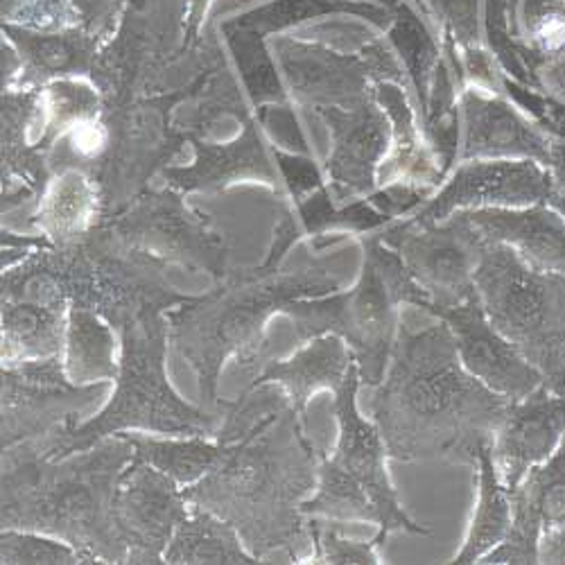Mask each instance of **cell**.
<instances>
[{"instance_id": "obj_24", "label": "cell", "mask_w": 565, "mask_h": 565, "mask_svg": "<svg viewBox=\"0 0 565 565\" xmlns=\"http://www.w3.org/2000/svg\"><path fill=\"white\" fill-rule=\"evenodd\" d=\"M198 159L188 168H166V179L179 193L193 191H222L233 181L256 179L274 183V170L265 157L263 140L249 120L245 134L228 146H204L193 138Z\"/></svg>"}, {"instance_id": "obj_27", "label": "cell", "mask_w": 565, "mask_h": 565, "mask_svg": "<svg viewBox=\"0 0 565 565\" xmlns=\"http://www.w3.org/2000/svg\"><path fill=\"white\" fill-rule=\"evenodd\" d=\"M8 34L14 39L21 53V90L51 79L90 73L93 64H96V34H32L14 28H8Z\"/></svg>"}, {"instance_id": "obj_35", "label": "cell", "mask_w": 565, "mask_h": 565, "mask_svg": "<svg viewBox=\"0 0 565 565\" xmlns=\"http://www.w3.org/2000/svg\"><path fill=\"white\" fill-rule=\"evenodd\" d=\"M521 34L541 62L565 53V0H525Z\"/></svg>"}, {"instance_id": "obj_29", "label": "cell", "mask_w": 565, "mask_h": 565, "mask_svg": "<svg viewBox=\"0 0 565 565\" xmlns=\"http://www.w3.org/2000/svg\"><path fill=\"white\" fill-rule=\"evenodd\" d=\"M111 323L86 308L68 310L66 358L68 379L77 385L116 381L120 362H116V342Z\"/></svg>"}, {"instance_id": "obj_28", "label": "cell", "mask_w": 565, "mask_h": 565, "mask_svg": "<svg viewBox=\"0 0 565 565\" xmlns=\"http://www.w3.org/2000/svg\"><path fill=\"white\" fill-rule=\"evenodd\" d=\"M166 563H204V565H254L265 563L252 554L238 530L213 511L193 507L185 521L177 527L166 556Z\"/></svg>"}, {"instance_id": "obj_21", "label": "cell", "mask_w": 565, "mask_h": 565, "mask_svg": "<svg viewBox=\"0 0 565 565\" xmlns=\"http://www.w3.org/2000/svg\"><path fill=\"white\" fill-rule=\"evenodd\" d=\"M565 435V396L545 385L513 401L493 439V457L500 478L511 491L523 482L530 468L554 455Z\"/></svg>"}, {"instance_id": "obj_2", "label": "cell", "mask_w": 565, "mask_h": 565, "mask_svg": "<svg viewBox=\"0 0 565 565\" xmlns=\"http://www.w3.org/2000/svg\"><path fill=\"white\" fill-rule=\"evenodd\" d=\"M511 403L461 364L444 321L418 333L401 326L387 379L373 396V423L396 461L476 466Z\"/></svg>"}, {"instance_id": "obj_32", "label": "cell", "mask_w": 565, "mask_h": 565, "mask_svg": "<svg viewBox=\"0 0 565 565\" xmlns=\"http://www.w3.org/2000/svg\"><path fill=\"white\" fill-rule=\"evenodd\" d=\"M303 513L323 515L338 523H375L379 525V511H375L366 491L331 459H321L317 493L303 502Z\"/></svg>"}, {"instance_id": "obj_5", "label": "cell", "mask_w": 565, "mask_h": 565, "mask_svg": "<svg viewBox=\"0 0 565 565\" xmlns=\"http://www.w3.org/2000/svg\"><path fill=\"white\" fill-rule=\"evenodd\" d=\"M30 258L64 303L93 310L118 333L191 299L172 290L166 260L131 247L107 224L68 247H36Z\"/></svg>"}, {"instance_id": "obj_23", "label": "cell", "mask_w": 565, "mask_h": 565, "mask_svg": "<svg viewBox=\"0 0 565 565\" xmlns=\"http://www.w3.org/2000/svg\"><path fill=\"white\" fill-rule=\"evenodd\" d=\"M351 362V349L342 338L321 335L286 362L271 358L263 362L252 375L249 385L276 383L288 394L290 403L306 414V405L317 392H338L342 387Z\"/></svg>"}, {"instance_id": "obj_39", "label": "cell", "mask_w": 565, "mask_h": 565, "mask_svg": "<svg viewBox=\"0 0 565 565\" xmlns=\"http://www.w3.org/2000/svg\"><path fill=\"white\" fill-rule=\"evenodd\" d=\"M276 159H278L280 170H282V174H286V179H288V183H290L297 200L306 191H312V188H317L321 183V179H319V174H317V170H315V166L310 161L286 157V154H280V152L276 154Z\"/></svg>"}, {"instance_id": "obj_41", "label": "cell", "mask_w": 565, "mask_h": 565, "mask_svg": "<svg viewBox=\"0 0 565 565\" xmlns=\"http://www.w3.org/2000/svg\"><path fill=\"white\" fill-rule=\"evenodd\" d=\"M539 563L565 565V527H545L539 543Z\"/></svg>"}, {"instance_id": "obj_30", "label": "cell", "mask_w": 565, "mask_h": 565, "mask_svg": "<svg viewBox=\"0 0 565 565\" xmlns=\"http://www.w3.org/2000/svg\"><path fill=\"white\" fill-rule=\"evenodd\" d=\"M118 435H122L134 446V459L154 466L163 476L172 478L181 489L206 478L226 457V446L217 437L152 439L127 433Z\"/></svg>"}, {"instance_id": "obj_17", "label": "cell", "mask_w": 565, "mask_h": 565, "mask_svg": "<svg viewBox=\"0 0 565 565\" xmlns=\"http://www.w3.org/2000/svg\"><path fill=\"white\" fill-rule=\"evenodd\" d=\"M461 138L457 161H536L547 168L552 131L532 122L504 96L463 88L459 96Z\"/></svg>"}, {"instance_id": "obj_26", "label": "cell", "mask_w": 565, "mask_h": 565, "mask_svg": "<svg viewBox=\"0 0 565 565\" xmlns=\"http://www.w3.org/2000/svg\"><path fill=\"white\" fill-rule=\"evenodd\" d=\"M68 306L0 299L3 364L55 358L66 349Z\"/></svg>"}, {"instance_id": "obj_25", "label": "cell", "mask_w": 565, "mask_h": 565, "mask_svg": "<svg viewBox=\"0 0 565 565\" xmlns=\"http://www.w3.org/2000/svg\"><path fill=\"white\" fill-rule=\"evenodd\" d=\"M103 222L100 188L88 172L68 168L45 185L34 224L53 247H68Z\"/></svg>"}, {"instance_id": "obj_13", "label": "cell", "mask_w": 565, "mask_h": 565, "mask_svg": "<svg viewBox=\"0 0 565 565\" xmlns=\"http://www.w3.org/2000/svg\"><path fill=\"white\" fill-rule=\"evenodd\" d=\"M360 385V369L358 362L353 360L342 387L335 392L333 409L340 423V439L331 461L347 470V473L366 491L375 511H379V534L373 539L375 547L385 545L387 536L398 530L426 536L430 534V530L420 527L412 521L390 482L385 468V459L390 455L381 437V430L375 428V423L364 420L358 412L355 396Z\"/></svg>"}, {"instance_id": "obj_16", "label": "cell", "mask_w": 565, "mask_h": 565, "mask_svg": "<svg viewBox=\"0 0 565 565\" xmlns=\"http://www.w3.org/2000/svg\"><path fill=\"white\" fill-rule=\"evenodd\" d=\"M333 138L331 157L326 161L328 179L338 202L369 195L379 183L381 166L394 146V125L375 98L351 109L317 111Z\"/></svg>"}, {"instance_id": "obj_4", "label": "cell", "mask_w": 565, "mask_h": 565, "mask_svg": "<svg viewBox=\"0 0 565 565\" xmlns=\"http://www.w3.org/2000/svg\"><path fill=\"white\" fill-rule=\"evenodd\" d=\"M340 278L331 267L315 265L297 271L260 265L256 269L226 271L217 288L191 297L166 312L170 344L193 366L200 396L220 407L217 381L228 358L254 375L271 358L265 323L297 299L333 295Z\"/></svg>"}, {"instance_id": "obj_14", "label": "cell", "mask_w": 565, "mask_h": 565, "mask_svg": "<svg viewBox=\"0 0 565 565\" xmlns=\"http://www.w3.org/2000/svg\"><path fill=\"white\" fill-rule=\"evenodd\" d=\"M188 500L183 489L154 466L131 459L125 468L114 502V523L127 547V563H166V550L185 521Z\"/></svg>"}, {"instance_id": "obj_19", "label": "cell", "mask_w": 565, "mask_h": 565, "mask_svg": "<svg viewBox=\"0 0 565 565\" xmlns=\"http://www.w3.org/2000/svg\"><path fill=\"white\" fill-rule=\"evenodd\" d=\"M511 525L504 541L480 563H539L545 527H565V435L550 459L530 468L523 482L509 491Z\"/></svg>"}, {"instance_id": "obj_38", "label": "cell", "mask_w": 565, "mask_h": 565, "mask_svg": "<svg viewBox=\"0 0 565 565\" xmlns=\"http://www.w3.org/2000/svg\"><path fill=\"white\" fill-rule=\"evenodd\" d=\"M534 84L543 96L565 105V53L543 60L534 68Z\"/></svg>"}, {"instance_id": "obj_18", "label": "cell", "mask_w": 565, "mask_h": 565, "mask_svg": "<svg viewBox=\"0 0 565 565\" xmlns=\"http://www.w3.org/2000/svg\"><path fill=\"white\" fill-rule=\"evenodd\" d=\"M428 312L450 328L461 364L495 394L521 401L543 385L541 371L495 331L478 292L459 306Z\"/></svg>"}, {"instance_id": "obj_3", "label": "cell", "mask_w": 565, "mask_h": 565, "mask_svg": "<svg viewBox=\"0 0 565 565\" xmlns=\"http://www.w3.org/2000/svg\"><path fill=\"white\" fill-rule=\"evenodd\" d=\"M134 446L111 435L66 457H49L43 437L3 450V530L62 539L90 563H127L114 502Z\"/></svg>"}, {"instance_id": "obj_8", "label": "cell", "mask_w": 565, "mask_h": 565, "mask_svg": "<svg viewBox=\"0 0 565 565\" xmlns=\"http://www.w3.org/2000/svg\"><path fill=\"white\" fill-rule=\"evenodd\" d=\"M398 299L390 290L381 269L364 254L362 274L355 288L342 295L297 299L286 306L301 342L338 335L351 349L360 379L369 387H379L392 360L398 335Z\"/></svg>"}, {"instance_id": "obj_37", "label": "cell", "mask_w": 565, "mask_h": 565, "mask_svg": "<svg viewBox=\"0 0 565 565\" xmlns=\"http://www.w3.org/2000/svg\"><path fill=\"white\" fill-rule=\"evenodd\" d=\"M426 3L461 49L480 45V0H426Z\"/></svg>"}, {"instance_id": "obj_33", "label": "cell", "mask_w": 565, "mask_h": 565, "mask_svg": "<svg viewBox=\"0 0 565 565\" xmlns=\"http://www.w3.org/2000/svg\"><path fill=\"white\" fill-rule=\"evenodd\" d=\"M41 107L45 109V134L39 140V148L43 152H49L62 131L98 118L105 105L100 93L93 88L77 82L57 79L45 88V98H41Z\"/></svg>"}, {"instance_id": "obj_31", "label": "cell", "mask_w": 565, "mask_h": 565, "mask_svg": "<svg viewBox=\"0 0 565 565\" xmlns=\"http://www.w3.org/2000/svg\"><path fill=\"white\" fill-rule=\"evenodd\" d=\"M478 468H480L478 511L461 552L450 561L457 565L480 563L484 554H489L493 547H498L504 541L511 525V495L500 478V470L493 457V446H484L480 450Z\"/></svg>"}, {"instance_id": "obj_10", "label": "cell", "mask_w": 565, "mask_h": 565, "mask_svg": "<svg viewBox=\"0 0 565 565\" xmlns=\"http://www.w3.org/2000/svg\"><path fill=\"white\" fill-rule=\"evenodd\" d=\"M379 238L398 252L418 288L426 292L428 303L423 310L452 308L478 292L476 271L489 241L463 211L430 226L398 222Z\"/></svg>"}, {"instance_id": "obj_15", "label": "cell", "mask_w": 565, "mask_h": 565, "mask_svg": "<svg viewBox=\"0 0 565 565\" xmlns=\"http://www.w3.org/2000/svg\"><path fill=\"white\" fill-rule=\"evenodd\" d=\"M550 202L552 181L536 161H463L407 224H439L463 209H530Z\"/></svg>"}, {"instance_id": "obj_34", "label": "cell", "mask_w": 565, "mask_h": 565, "mask_svg": "<svg viewBox=\"0 0 565 565\" xmlns=\"http://www.w3.org/2000/svg\"><path fill=\"white\" fill-rule=\"evenodd\" d=\"M0 563L3 565H84L90 563L71 543L25 530H3L0 534Z\"/></svg>"}, {"instance_id": "obj_9", "label": "cell", "mask_w": 565, "mask_h": 565, "mask_svg": "<svg viewBox=\"0 0 565 565\" xmlns=\"http://www.w3.org/2000/svg\"><path fill=\"white\" fill-rule=\"evenodd\" d=\"M157 100H136L122 107H103L107 143L100 159L88 172L96 179L103 198V222L125 211L143 191L146 181L166 166L185 134L170 127L172 105L188 98V90ZM100 222V224H103Z\"/></svg>"}, {"instance_id": "obj_40", "label": "cell", "mask_w": 565, "mask_h": 565, "mask_svg": "<svg viewBox=\"0 0 565 565\" xmlns=\"http://www.w3.org/2000/svg\"><path fill=\"white\" fill-rule=\"evenodd\" d=\"M547 174H550V181H552V202H550V206L565 213V138L563 136H552Z\"/></svg>"}, {"instance_id": "obj_20", "label": "cell", "mask_w": 565, "mask_h": 565, "mask_svg": "<svg viewBox=\"0 0 565 565\" xmlns=\"http://www.w3.org/2000/svg\"><path fill=\"white\" fill-rule=\"evenodd\" d=\"M278 60L292 96L315 111L351 109L373 98L375 79L362 49L358 55H342L323 45L280 41Z\"/></svg>"}, {"instance_id": "obj_7", "label": "cell", "mask_w": 565, "mask_h": 565, "mask_svg": "<svg viewBox=\"0 0 565 565\" xmlns=\"http://www.w3.org/2000/svg\"><path fill=\"white\" fill-rule=\"evenodd\" d=\"M476 288L495 331L565 396V276L532 267L504 243L489 241Z\"/></svg>"}, {"instance_id": "obj_36", "label": "cell", "mask_w": 565, "mask_h": 565, "mask_svg": "<svg viewBox=\"0 0 565 565\" xmlns=\"http://www.w3.org/2000/svg\"><path fill=\"white\" fill-rule=\"evenodd\" d=\"M308 534L315 543V563H331V565H375L381 563L375 554L373 541L360 543L342 536L335 527H326L323 523L310 521Z\"/></svg>"}, {"instance_id": "obj_1", "label": "cell", "mask_w": 565, "mask_h": 565, "mask_svg": "<svg viewBox=\"0 0 565 565\" xmlns=\"http://www.w3.org/2000/svg\"><path fill=\"white\" fill-rule=\"evenodd\" d=\"M220 407L224 418L215 437L226 446V457L185 487L183 498L228 521L260 561L274 550L295 558V543L308 532L301 507L323 459L306 435L303 412L276 383L249 385L233 403L220 401Z\"/></svg>"}, {"instance_id": "obj_11", "label": "cell", "mask_w": 565, "mask_h": 565, "mask_svg": "<svg viewBox=\"0 0 565 565\" xmlns=\"http://www.w3.org/2000/svg\"><path fill=\"white\" fill-rule=\"evenodd\" d=\"M3 428L0 448L39 439L60 430L107 392V381L77 385L60 355L3 364Z\"/></svg>"}, {"instance_id": "obj_6", "label": "cell", "mask_w": 565, "mask_h": 565, "mask_svg": "<svg viewBox=\"0 0 565 565\" xmlns=\"http://www.w3.org/2000/svg\"><path fill=\"white\" fill-rule=\"evenodd\" d=\"M120 371L109 405L86 423L71 418L55 433L51 457L90 448L105 437L143 430L168 437H215L220 423L181 401L168 383L166 351L170 342L166 315H150L120 333Z\"/></svg>"}, {"instance_id": "obj_22", "label": "cell", "mask_w": 565, "mask_h": 565, "mask_svg": "<svg viewBox=\"0 0 565 565\" xmlns=\"http://www.w3.org/2000/svg\"><path fill=\"white\" fill-rule=\"evenodd\" d=\"M487 241L504 243L532 267L565 276V215L550 204L530 209H463Z\"/></svg>"}, {"instance_id": "obj_12", "label": "cell", "mask_w": 565, "mask_h": 565, "mask_svg": "<svg viewBox=\"0 0 565 565\" xmlns=\"http://www.w3.org/2000/svg\"><path fill=\"white\" fill-rule=\"evenodd\" d=\"M125 243L166 263L193 271H209L217 280L226 276V247L211 231L209 220L188 211L179 193L138 195L125 211L103 222Z\"/></svg>"}]
</instances>
